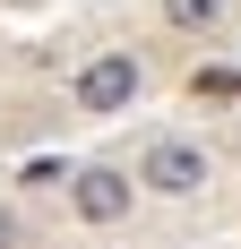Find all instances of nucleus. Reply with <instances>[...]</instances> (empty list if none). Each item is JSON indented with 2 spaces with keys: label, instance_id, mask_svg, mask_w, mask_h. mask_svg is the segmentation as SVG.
Returning a JSON list of instances; mask_svg holds the SVG:
<instances>
[{
  "label": "nucleus",
  "instance_id": "6",
  "mask_svg": "<svg viewBox=\"0 0 241 249\" xmlns=\"http://www.w3.org/2000/svg\"><path fill=\"white\" fill-rule=\"evenodd\" d=\"M190 95H216V103H224V95H241V77H233V69H207V77H190Z\"/></svg>",
  "mask_w": 241,
  "mask_h": 249
},
{
  "label": "nucleus",
  "instance_id": "1",
  "mask_svg": "<svg viewBox=\"0 0 241 249\" xmlns=\"http://www.w3.org/2000/svg\"><path fill=\"white\" fill-rule=\"evenodd\" d=\"M138 86H146L138 52H95V60H86V69L69 77L78 112H95V121H112V112H129V103H138Z\"/></svg>",
  "mask_w": 241,
  "mask_h": 249
},
{
  "label": "nucleus",
  "instance_id": "3",
  "mask_svg": "<svg viewBox=\"0 0 241 249\" xmlns=\"http://www.w3.org/2000/svg\"><path fill=\"white\" fill-rule=\"evenodd\" d=\"M69 206H78V224H120L129 215V172L120 163H86L69 180Z\"/></svg>",
  "mask_w": 241,
  "mask_h": 249
},
{
  "label": "nucleus",
  "instance_id": "5",
  "mask_svg": "<svg viewBox=\"0 0 241 249\" xmlns=\"http://www.w3.org/2000/svg\"><path fill=\"white\" fill-rule=\"evenodd\" d=\"M18 180H26V189H60V180H78V172H69V163H60V155H35V163H26Z\"/></svg>",
  "mask_w": 241,
  "mask_h": 249
},
{
  "label": "nucleus",
  "instance_id": "4",
  "mask_svg": "<svg viewBox=\"0 0 241 249\" xmlns=\"http://www.w3.org/2000/svg\"><path fill=\"white\" fill-rule=\"evenodd\" d=\"M164 18L181 26V35H207V26L224 18V0H164Z\"/></svg>",
  "mask_w": 241,
  "mask_h": 249
},
{
  "label": "nucleus",
  "instance_id": "7",
  "mask_svg": "<svg viewBox=\"0 0 241 249\" xmlns=\"http://www.w3.org/2000/svg\"><path fill=\"white\" fill-rule=\"evenodd\" d=\"M0 249H18V224H9V215H0Z\"/></svg>",
  "mask_w": 241,
  "mask_h": 249
},
{
  "label": "nucleus",
  "instance_id": "2",
  "mask_svg": "<svg viewBox=\"0 0 241 249\" xmlns=\"http://www.w3.org/2000/svg\"><path fill=\"white\" fill-rule=\"evenodd\" d=\"M138 180L155 189V198H190V189H207V155L190 146V138H155L138 163Z\"/></svg>",
  "mask_w": 241,
  "mask_h": 249
}]
</instances>
